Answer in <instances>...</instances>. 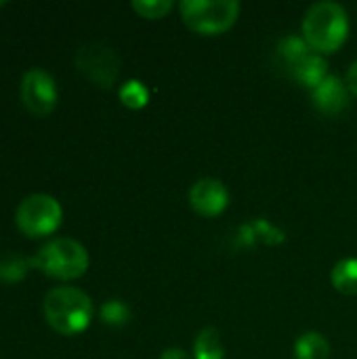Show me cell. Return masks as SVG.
<instances>
[{"instance_id": "cell-20", "label": "cell", "mask_w": 357, "mask_h": 359, "mask_svg": "<svg viewBox=\"0 0 357 359\" xmlns=\"http://www.w3.org/2000/svg\"><path fill=\"white\" fill-rule=\"evenodd\" d=\"M347 88L357 97V61L349 67V72H347Z\"/></svg>"}, {"instance_id": "cell-2", "label": "cell", "mask_w": 357, "mask_h": 359, "mask_svg": "<svg viewBox=\"0 0 357 359\" xmlns=\"http://www.w3.org/2000/svg\"><path fill=\"white\" fill-rule=\"evenodd\" d=\"M349 36V17L337 2H316L303 17V38L316 53L339 50Z\"/></svg>"}, {"instance_id": "cell-19", "label": "cell", "mask_w": 357, "mask_h": 359, "mask_svg": "<svg viewBox=\"0 0 357 359\" xmlns=\"http://www.w3.org/2000/svg\"><path fill=\"white\" fill-rule=\"evenodd\" d=\"M252 227H255L257 240H261L265 244H280L284 240V233L278 227H274L269 221H265V219H259L257 223H252Z\"/></svg>"}, {"instance_id": "cell-14", "label": "cell", "mask_w": 357, "mask_h": 359, "mask_svg": "<svg viewBox=\"0 0 357 359\" xmlns=\"http://www.w3.org/2000/svg\"><path fill=\"white\" fill-rule=\"evenodd\" d=\"M311 50V46L305 42L303 36H286L278 42V59L288 72Z\"/></svg>"}, {"instance_id": "cell-13", "label": "cell", "mask_w": 357, "mask_h": 359, "mask_svg": "<svg viewBox=\"0 0 357 359\" xmlns=\"http://www.w3.org/2000/svg\"><path fill=\"white\" fill-rule=\"evenodd\" d=\"M225 347L221 343V334L217 328H204L200 330L196 343H194V358L196 359H223Z\"/></svg>"}, {"instance_id": "cell-1", "label": "cell", "mask_w": 357, "mask_h": 359, "mask_svg": "<svg viewBox=\"0 0 357 359\" xmlns=\"http://www.w3.org/2000/svg\"><path fill=\"white\" fill-rule=\"evenodd\" d=\"M42 311L46 324L55 332L63 337H74L88 328L93 320V301L86 292L78 288L59 286L46 292Z\"/></svg>"}, {"instance_id": "cell-21", "label": "cell", "mask_w": 357, "mask_h": 359, "mask_svg": "<svg viewBox=\"0 0 357 359\" xmlns=\"http://www.w3.org/2000/svg\"><path fill=\"white\" fill-rule=\"evenodd\" d=\"M160 359H191L183 349H177V347H173V349H166L162 355H160Z\"/></svg>"}, {"instance_id": "cell-16", "label": "cell", "mask_w": 357, "mask_h": 359, "mask_svg": "<svg viewBox=\"0 0 357 359\" xmlns=\"http://www.w3.org/2000/svg\"><path fill=\"white\" fill-rule=\"evenodd\" d=\"M147 99H149V93H147V88H145L139 80H128V82L122 84V88H120V101H122L126 107H130V109H141V107H145Z\"/></svg>"}, {"instance_id": "cell-6", "label": "cell", "mask_w": 357, "mask_h": 359, "mask_svg": "<svg viewBox=\"0 0 357 359\" xmlns=\"http://www.w3.org/2000/svg\"><path fill=\"white\" fill-rule=\"evenodd\" d=\"M76 69L82 76H86L93 84L109 88L120 74V57L107 44H84L76 53Z\"/></svg>"}, {"instance_id": "cell-12", "label": "cell", "mask_w": 357, "mask_h": 359, "mask_svg": "<svg viewBox=\"0 0 357 359\" xmlns=\"http://www.w3.org/2000/svg\"><path fill=\"white\" fill-rule=\"evenodd\" d=\"M295 355L297 359H328L330 345L320 332H305L295 345Z\"/></svg>"}, {"instance_id": "cell-15", "label": "cell", "mask_w": 357, "mask_h": 359, "mask_svg": "<svg viewBox=\"0 0 357 359\" xmlns=\"http://www.w3.org/2000/svg\"><path fill=\"white\" fill-rule=\"evenodd\" d=\"M332 286L343 294H357V259H343L335 265Z\"/></svg>"}, {"instance_id": "cell-3", "label": "cell", "mask_w": 357, "mask_h": 359, "mask_svg": "<svg viewBox=\"0 0 357 359\" xmlns=\"http://www.w3.org/2000/svg\"><path fill=\"white\" fill-rule=\"evenodd\" d=\"M32 265L48 278L76 280L88 269V252L78 240L55 238L32 257Z\"/></svg>"}, {"instance_id": "cell-18", "label": "cell", "mask_w": 357, "mask_h": 359, "mask_svg": "<svg viewBox=\"0 0 357 359\" xmlns=\"http://www.w3.org/2000/svg\"><path fill=\"white\" fill-rule=\"evenodd\" d=\"M133 8L145 19H160L173 8V2L170 0H135Z\"/></svg>"}, {"instance_id": "cell-7", "label": "cell", "mask_w": 357, "mask_h": 359, "mask_svg": "<svg viewBox=\"0 0 357 359\" xmlns=\"http://www.w3.org/2000/svg\"><path fill=\"white\" fill-rule=\"evenodd\" d=\"M59 99V90H57V82L55 78L44 72V69H27L21 78V101L23 107L38 116L44 118L48 116Z\"/></svg>"}, {"instance_id": "cell-17", "label": "cell", "mask_w": 357, "mask_h": 359, "mask_svg": "<svg viewBox=\"0 0 357 359\" xmlns=\"http://www.w3.org/2000/svg\"><path fill=\"white\" fill-rule=\"evenodd\" d=\"M101 320L107 326H124L130 320V309L122 301H107L101 307Z\"/></svg>"}, {"instance_id": "cell-22", "label": "cell", "mask_w": 357, "mask_h": 359, "mask_svg": "<svg viewBox=\"0 0 357 359\" xmlns=\"http://www.w3.org/2000/svg\"><path fill=\"white\" fill-rule=\"evenodd\" d=\"M0 6H4V2H0Z\"/></svg>"}, {"instance_id": "cell-10", "label": "cell", "mask_w": 357, "mask_h": 359, "mask_svg": "<svg viewBox=\"0 0 357 359\" xmlns=\"http://www.w3.org/2000/svg\"><path fill=\"white\" fill-rule=\"evenodd\" d=\"M326 69H328V63H326V59L320 55V53H316L314 48L290 69V76L299 82V84H303V86H307V88H316V86H320L326 78H328V74H326Z\"/></svg>"}, {"instance_id": "cell-4", "label": "cell", "mask_w": 357, "mask_h": 359, "mask_svg": "<svg viewBox=\"0 0 357 359\" xmlns=\"http://www.w3.org/2000/svg\"><path fill=\"white\" fill-rule=\"evenodd\" d=\"M183 23L204 36L227 32L240 15V2L236 0H183L179 4Z\"/></svg>"}, {"instance_id": "cell-9", "label": "cell", "mask_w": 357, "mask_h": 359, "mask_svg": "<svg viewBox=\"0 0 357 359\" xmlns=\"http://www.w3.org/2000/svg\"><path fill=\"white\" fill-rule=\"evenodd\" d=\"M316 107L326 116L343 114L349 105V88L339 76H328L320 86L311 90Z\"/></svg>"}, {"instance_id": "cell-11", "label": "cell", "mask_w": 357, "mask_h": 359, "mask_svg": "<svg viewBox=\"0 0 357 359\" xmlns=\"http://www.w3.org/2000/svg\"><path fill=\"white\" fill-rule=\"evenodd\" d=\"M29 267H34L32 259H25L17 252H0V282L17 284L27 276Z\"/></svg>"}, {"instance_id": "cell-8", "label": "cell", "mask_w": 357, "mask_h": 359, "mask_svg": "<svg viewBox=\"0 0 357 359\" xmlns=\"http://www.w3.org/2000/svg\"><path fill=\"white\" fill-rule=\"evenodd\" d=\"M189 204L202 217H217L229 204L227 187L219 179H198L189 189Z\"/></svg>"}, {"instance_id": "cell-5", "label": "cell", "mask_w": 357, "mask_h": 359, "mask_svg": "<svg viewBox=\"0 0 357 359\" xmlns=\"http://www.w3.org/2000/svg\"><path fill=\"white\" fill-rule=\"evenodd\" d=\"M61 221H63L61 204L46 194L27 196L15 212V223L19 231L27 238L50 236L61 227Z\"/></svg>"}]
</instances>
